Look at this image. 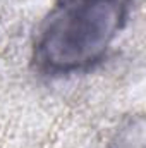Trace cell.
<instances>
[{
  "label": "cell",
  "instance_id": "1",
  "mask_svg": "<svg viewBox=\"0 0 146 148\" xmlns=\"http://www.w3.org/2000/svg\"><path fill=\"white\" fill-rule=\"evenodd\" d=\"M132 0H55L33 47V64L46 76L88 71L124 28Z\"/></svg>",
  "mask_w": 146,
  "mask_h": 148
},
{
  "label": "cell",
  "instance_id": "2",
  "mask_svg": "<svg viewBox=\"0 0 146 148\" xmlns=\"http://www.w3.org/2000/svg\"><path fill=\"white\" fill-rule=\"evenodd\" d=\"M146 145V126L145 117L134 115L127 119L115 136L110 140L107 148H145Z\"/></svg>",
  "mask_w": 146,
  "mask_h": 148
}]
</instances>
